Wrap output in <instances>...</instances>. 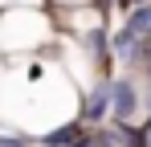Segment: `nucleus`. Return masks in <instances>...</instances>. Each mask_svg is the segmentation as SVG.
<instances>
[{
    "mask_svg": "<svg viewBox=\"0 0 151 147\" xmlns=\"http://www.w3.org/2000/svg\"><path fill=\"white\" fill-rule=\"evenodd\" d=\"M147 24H151V4H147V8H139V12H135V17L127 21V33L143 37V33H147Z\"/></svg>",
    "mask_w": 151,
    "mask_h": 147,
    "instance_id": "nucleus-1",
    "label": "nucleus"
}]
</instances>
